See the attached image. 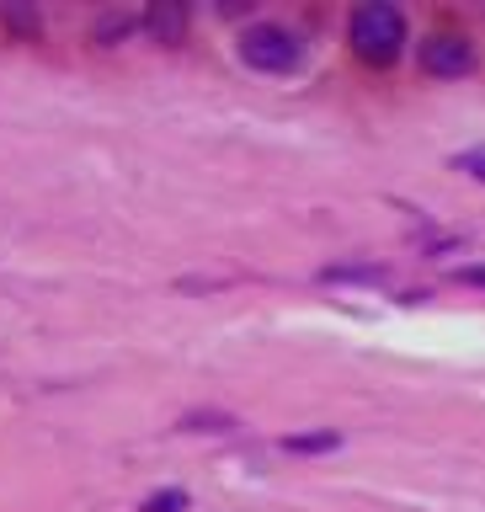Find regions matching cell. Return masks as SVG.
Here are the masks:
<instances>
[{"instance_id": "cell-2", "label": "cell", "mask_w": 485, "mask_h": 512, "mask_svg": "<svg viewBox=\"0 0 485 512\" xmlns=\"http://www.w3.org/2000/svg\"><path fill=\"white\" fill-rule=\"evenodd\" d=\"M240 54H246L251 70L283 75V70H294V64H299V38H294L288 27H272V22H262V27H251L246 38H240Z\"/></svg>"}, {"instance_id": "cell-6", "label": "cell", "mask_w": 485, "mask_h": 512, "mask_svg": "<svg viewBox=\"0 0 485 512\" xmlns=\"http://www.w3.org/2000/svg\"><path fill=\"white\" fill-rule=\"evenodd\" d=\"M331 283H384V267H326Z\"/></svg>"}, {"instance_id": "cell-11", "label": "cell", "mask_w": 485, "mask_h": 512, "mask_svg": "<svg viewBox=\"0 0 485 512\" xmlns=\"http://www.w3.org/2000/svg\"><path fill=\"white\" fill-rule=\"evenodd\" d=\"M459 283H480L485 288V267H459Z\"/></svg>"}, {"instance_id": "cell-9", "label": "cell", "mask_w": 485, "mask_h": 512, "mask_svg": "<svg viewBox=\"0 0 485 512\" xmlns=\"http://www.w3.org/2000/svg\"><path fill=\"white\" fill-rule=\"evenodd\" d=\"M459 171H470V176H480V182H485V150H464L459 155Z\"/></svg>"}, {"instance_id": "cell-1", "label": "cell", "mask_w": 485, "mask_h": 512, "mask_svg": "<svg viewBox=\"0 0 485 512\" xmlns=\"http://www.w3.org/2000/svg\"><path fill=\"white\" fill-rule=\"evenodd\" d=\"M352 48H358L368 64H395L400 48H406V16L395 6H384V0L358 6L352 11Z\"/></svg>"}, {"instance_id": "cell-5", "label": "cell", "mask_w": 485, "mask_h": 512, "mask_svg": "<svg viewBox=\"0 0 485 512\" xmlns=\"http://www.w3.org/2000/svg\"><path fill=\"white\" fill-rule=\"evenodd\" d=\"M336 443H342V432H294V438H283L288 454H331Z\"/></svg>"}, {"instance_id": "cell-4", "label": "cell", "mask_w": 485, "mask_h": 512, "mask_svg": "<svg viewBox=\"0 0 485 512\" xmlns=\"http://www.w3.org/2000/svg\"><path fill=\"white\" fill-rule=\"evenodd\" d=\"M144 27H150L155 43H182V38H187V6H176V0H160V6L144 11Z\"/></svg>"}, {"instance_id": "cell-7", "label": "cell", "mask_w": 485, "mask_h": 512, "mask_svg": "<svg viewBox=\"0 0 485 512\" xmlns=\"http://www.w3.org/2000/svg\"><path fill=\"white\" fill-rule=\"evenodd\" d=\"M182 507H187V491H176V486L171 491H155L150 502H144V512H182Z\"/></svg>"}, {"instance_id": "cell-10", "label": "cell", "mask_w": 485, "mask_h": 512, "mask_svg": "<svg viewBox=\"0 0 485 512\" xmlns=\"http://www.w3.org/2000/svg\"><path fill=\"white\" fill-rule=\"evenodd\" d=\"M123 27H128V22H123V16H112V22H96V38H102V43H107V38H118V32H123Z\"/></svg>"}, {"instance_id": "cell-3", "label": "cell", "mask_w": 485, "mask_h": 512, "mask_svg": "<svg viewBox=\"0 0 485 512\" xmlns=\"http://www.w3.org/2000/svg\"><path fill=\"white\" fill-rule=\"evenodd\" d=\"M422 70L438 75V80L470 75V70H475V48H470V38H459V32H432V38L422 43Z\"/></svg>"}, {"instance_id": "cell-8", "label": "cell", "mask_w": 485, "mask_h": 512, "mask_svg": "<svg viewBox=\"0 0 485 512\" xmlns=\"http://www.w3.org/2000/svg\"><path fill=\"white\" fill-rule=\"evenodd\" d=\"M182 427L192 432V427H198V432H219V427H235L230 422V416H182Z\"/></svg>"}]
</instances>
